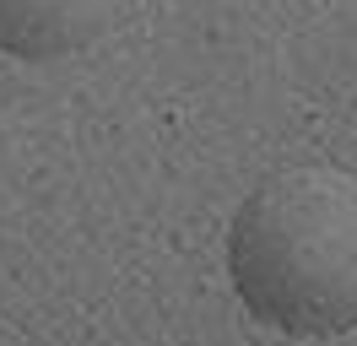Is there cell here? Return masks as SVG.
Listing matches in <instances>:
<instances>
[{
	"mask_svg": "<svg viewBox=\"0 0 357 346\" xmlns=\"http://www.w3.org/2000/svg\"><path fill=\"white\" fill-rule=\"evenodd\" d=\"M227 281L282 336L357 330V179L341 168L260 179L227 222Z\"/></svg>",
	"mask_w": 357,
	"mask_h": 346,
	"instance_id": "cell-1",
	"label": "cell"
},
{
	"mask_svg": "<svg viewBox=\"0 0 357 346\" xmlns=\"http://www.w3.org/2000/svg\"><path fill=\"white\" fill-rule=\"evenodd\" d=\"M119 0H0V54L66 60L109 33Z\"/></svg>",
	"mask_w": 357,
	"mask_h": 346,
	"instance_id": "cell-2",
	"label": "cell"
}]
</instances>
